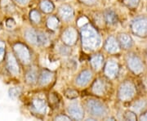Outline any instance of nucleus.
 <instances>
[{"label":"nucleus","mask_w":147,"mask_h":121,"mask_svg":"<svg viewBox=\"0 0 147 121\" xmlns=\"http://www.w3.org/2000/svg\"><path fill=\"white\" fill-rule=\"evenodd\" d=\"M0 7L7 13H11L15 11V5L11 0H0Z\"/></svg>","instance_id":"20"},{"label":"nucleus","mask_w":147,"mask_h":121,"mask_svg":"<svg viewBox=\"0 0 147 121\" xmlns=\"http://www.w3.org/2000/svg\"><path fill=\"white\" fill-rule=\"evenodd\" d=\"M59 50H60V53L63 56H68L69 54V52H70L69 49H68L67 47H63V46H60Z\"/></svg>","instance_id":"35"},{"label":"nucleus","mask_w":147,"mask_h":121,"mask_svg":"<svg viewBox=\"0 0 147 121\" xmlns=\"http://www.w3.org/2000/svg\"><path fill=\"white\" fill-rule=\"evenodd\" d=\"M139 2L140 0H123V3L130 8L137 7L139 4Z\"/></svg>","instance_id":"28"},{"label":"nucleus","mask_w":147,"mask_h":121,"mask_svg":"<svg viewBox=\"0 0 147 121\" xmlns=\"http://www.w3.org/2000/svg\"><path fill=\"white\" fill-rule=\"evenodd\" d=\"M25 38L27 41L34 45H38V31L33 29H28L25 32Z\"/></svg>","instance_id":"18"},{"label":"nucleus","mask_w":147,"mask_h":121,"mask_svg":"<svg viewBox=\"0 0 147 121\" xmlns=\"http://www.w3.org/2000/svg\"><path fill=\"white\" fill-rule=\"evenodd\" d=\"M119 64L115 60H109L105 66V74L110 79H114L119 72Z\"/></svg>","instance_id":"10"},{"label":"nucleus","mask_w":147,"mask_h":121,"mask_svg":"<svg viewBox=\"0 0 147 121\" xmlns=\"http://www.w3.org/2000/svg\"><path fill=\"white\" fill-rule=\"evenodd\" d=\"M53 76H54V74L53 72H51L49 70H42L39 75V78H38V83L42 86L47 85L52 82Z\"/></svg>","instance_id":"17"},{"label":"nucleus","mask_w":147,"mask_h":121,"mask_svg":"<svg viewBox=\"0 0 147 121\" xmlns=\"http://www.w3.org/2000/svg\"><path fill=\"white\" fill-rule=\"evenodd\" d=\"M59 19L57 16H52L47 20V26L51 30H56L59 26Z\"/></svg>","instance_id":"23"},{"label":"nucleus","mask_w":147,"mask_h":121,"mask_svg":"<svg viewBox=\"0 0 147 121\" xmlns=\"http://www.w3.org/2000/svg\"><path fill=\"white\" fill-rule=\"evenodd\" d=\"M13 49H14V52L16 54L18 59L21 61L22 63L25 64V65L30 63V53L28 47L26 45L18 43H16L13 46Z\"/></svg>","instance_id":"6"},{"label":"nucleus","mask_w":147,"mask_h":121,"mask_svg":"<svg viewBox=\"0 0 147 121\" xmlns=\"http://www.w3.org/2000/svg\"><path fill=\"white\" fill-rule=\"evenodd\" d=\"M78 39V34L75 29L73 27H69L65 29L61 34V40L62 42L67 46L74 45Z\"/></svg>","instance_id":"8"},{"label":"nucleus","mask_w":147,"mask_h":121,"mask_svg":"<svg viewBox=\"0 0 147 121\" xmlns=\"http://www.w3.org/2000/svg\"><path fill=\"white\" fill-rule=\"evenodd\" d=\"M58 14L65 21H71L74 15L73 7L68 4H62L58 8Z\"/></svg>","instance_id":"9"},{"label":"nucleus","mask_w":147,"mask_h":121,"mask_svg":"<svg viewBox=\"0 0 147 121\" xmlns=\"http://www.w3.org/2000/svg\"><path fill=\"white\" fill-rule=\"evenodd\" d=\"M86 107L88 112L89 113V115L92 117H103L106 115L107 113V109L105 107V105L98 100L96 99H90L88 100L86 103Z\"/></svg>","instance_id":"3"},{"label":"nucleus","mask_w":147,"mask_h":121,"mask_svg":"<svg viewBox=\"0 0 147 121\" xmlns=\"http://www.w3.org/2000/svg\"><path fill=\"white\" fill-rule=\"evenodd\" d=\"M8 93H9L10 97H11V98H16L21 93V90H20V89L16 88V87H13V88H11L10 89H9Z\"/></svg>","instance_id":"29"},{"label":"nucleus","mask_w":147,"mask_h":121,"mask_svg":"<svg viewBox=\"0 0 147 121\" xmlns=\"http://www.w3.org/2000/svg\"><path fill=\"white\" fill-rule=\"evenodd\" d=\"M6 26L7 27L8 29H13L14 27L16 26V22L13 19L9 18L6 21Z\"/></svg>","instance_id":"33"},{"label":"nucleus","mask_w":147,"mask_h":121,"mask_svg":"<svg viewBox=\"0 0 147 121\" xmlns=\"http://www.w3.org/2000/svg\"><path fill=\"white\" fill-rule=\"evenodd\" d=\"M132 33L138 37L147 36V17L140 16L133 20L131 24Z\"/></svg>","instance_id":"4"},{"label":"nucleus","mask_w":147,"mask_h":121,"mask_svg":"<svg viewBox=\"0 0 147 121\" xmlns=\"http://www.w3.org/2000/svg\"><path fill=\"white\" fill-rule=\"evenodd\" d=\"M118 42L119 43L121 47L124 49H128L132 46L133 41L131 39V38L125 33H121L118 36Z\"/></svg>","instance_id":"16"},{"label":"nucleus","mask_w":147,"mask_h":121,"mask_svg":"<svg viewBox=\"0 0 147 121\" xmlns=\"http://www.w3.org/2000/svg\"><path fill=\"white\" fill-rule=\"evenodd\" d=\"M39 7L44 13H51L54 10V4L50 0H42Z\"/></svg>","instance_id":"22"},{"label":"nucleus","mask_w":147,"mask_h":121,"mask_svg":"<svg viewBox=\"0 0 147 121\" xmlns=\"http://www.w3.org/2000/svg\"><path fill=\"white\" fill-rule=\"evenodd\" d=\"M16 1L18 3L21 4V5H26V4H27L30 2V0H16Z\"/></svg>","instance_id":"38"},{"label":"nucleus","mask_w":147,"mask_h":121,"mask_svg":"<svg viewBox=\"0 0 147 121\" xmlns=\"http://www.w3.org/2000/svg\"><path fill=\"white\" fill-rule=\"evenodd\" d=\"M26 82L28 84H35L37 79H38V74H37L36 71H35L34 70H30L26 73Z\"/></svg>","instance_id":"25"},{"label":"nucleus","mask_w":147,"mask_h":121,"mask_svg":"<svg viewBox=\"0 0 147 121\" xmlns=\"http://www.w3.org/2000/svg\"><path fill=\"white\" fill-rule=\"evenodd\" d=\"M7 67L10 74L16 76L20 72L19 65L17 63L15 56L12 53H8L7 57Z\"/></svg>","instance_id":"11"},{"label":"nucleus","mask_w":147,"mask_h":121,"mask_svg":"<svg viewBox=\"0 0 147 121\" xmlns=\"http://www.w3.org/2000/svg\"><path fill=\"white\" fill-rule=\"evenodd\" d=\"M80 33L82 46L85 51L92 52L100 47L101 44L100 34L92 25H84L82 26Z\"/></svg>","instance_id":"1"},{"label":"nucleus","mask_w":147,"mask_h":121,"mask_svg":"<svg viewBox=\"0 0 147 121\" xmlns=\"http://www.w3.org/2000/svg\"><path fill=\"white\" fill-rule=\"evenodd\" d=\"M127 65L129 70L134 74H140L144 70V64L142 59L136 54H128L127 57Z\"/></svg>","instance_id":"5"},{"label":"nucleus","mask_w":147,"mask_h":121,"mask_svg":"<svg viewBox=\"0 0 147 121\" xmlns=\"http://www.w3.org/2000/svg\"><path fill=\"white\" fill-rule=\"evenodd\" d=\"M106 89H107V86H106L105 80L102 79H97L95 80L92 86V92L95 95L102 96L105 93Z\"/></svg>","instance_id":"13"},{"label":"nucleus","mask_w":147,"mask_h":121,"mask_svg":"<svg viewBox=\"0 0 147 121\" xmlns=\"http://www.w3.org/2000/svg\"><path fill=\"white\" fill-rule=\"evenodd\" d=\"M92 77V73L88 70H84L77 76L75 79V84L79 87H84L89 83Z\"/></svg>","instance_id":"14"},{"label":"nucleus","mask_w":147,"mask_h":121,"mask_svg":"<svg viewBox=\"0 0 147 121\" xmlns=\"http://www.w3.org/2000/svg\"><path fill=\"white\" fill-rule=\"evenodd\" d=\"M65 96L69 99H74V98H76L79 96V93H78V92H76L74 90L69 89L65 92Z\"/></svg>","instance_id":"30"},{"label":"nucleus","mask_w":147,"mask_h":121,"mask_svg":"<svg viewBox=\"0 0 147 121\" xmlns=\"http://www.w3.org/2000/svg\"><path fill=\"white\" fill-rule=\"evenodd\" d=\"M5 47L6 45L3 41L0 40V62L3 60L4 54H5Z\"/></svg>","instance_id":"31"},{"label":"nucleus","mask_w":147,"mask_h":121,"mask_svg":"<svg viewBox=\"0 0 147 121\" xmlns=\"http://www.w3.org/2000/svg\"><path fill=\"white\" fill-rule=\"evenodd\" d=\"M105 21L109 25H115L117 23V15L115 12L112 10H107L105 12Z\"/></svg>","instance_id":"21"},{"label":"nucleus","mask_w":147,"mask_h":121,"mask_svg":"<svg viewBox=\"0 0 147 121\" xmlns=\"http://www.w3.org/2000/svg\"><path fill=\"white\" fill-rule=\"evenodd\" d=\"M80 3H84L85 5L87 6H92L95 5L96 3H97V1L98 0H79Z\"/></svg>","instance_id":"34"},{"label":"nucleus","mask_w":147,"mask_h":121,"mask_svg":"<svg viewBox=\"0 0 147 121\" xmlns=\"http://www.w3.org/2000/svg\"><path fill=\"white\" fill-rule=\"evenodd\" d=\"M140 120H147V111L146 112H145L142 116H141Z\"/></svg>","instance_id":"39"},{"label":"nucleus","mask_w":147,"mask_h":121,"mask_svg":"<svg viewBox=\"0 0 147 121\" xmlns=\"http://www.w3.org/2000/svg\"><path fill=\"white\" fill-rule=\"evenodd\" d=\"M55 120H70V118L64 115H60L55 118Z\"/></svg>","instance_id":"37"},{"label":"nucleus","mask_w":147,"mask_h":121,"mask_svg":"<svg viewBox=\"0 0 147 121\" xmlns=\"http://www.w3.org/2000/svg\"><path fill=\"white\" fill-rule=\"evenodd\" d=\"M88 23V19L86 17H81L78 21V26L80 27L84 26V25H86Z\"/></svg>","instance_id":"36"},{"label":"nucleus","mask_w":147,"mask_h":121,"mask_svg":"<svg viewBox=\"0 0 147 121\" xmlns=\"http://www.w3.org/2000/svg\"><path fill=\"white\" fill-rule=\"evenodd\" d=\"M91 66L92 67L96 70H99L102 65H103V62H104V57L101 54H96V55H94L92 59H91Z\"/></svg>","instance_id":"19"},{"label":"nucleus","mask_w":147,"mask_h":121,"mask_svg":"<svg viewBox=\"0 0 147 121\" xmlns=\"http://www.w3.org/2000/svg\"><path fill=\"white\" fill-rule=\"evenodd\" d=\"M69 115L75 120H82L84 117V111L79 102L74 101L70 103L67 108Z\"/></svg>","instance_id":"7"},{"label":"nucleus","mask_w":147,"mask_h":121,"mask_svg":"<svg viewBox=\"0 0 147 121\" xmlns=\"http://www.w3.org/2000/svg\"><path fill=\"white\" fill-rule=\"evenodd\" d=\"M104 47H105V51L109 53H118L120 49L119 43L114 36H110L107 38V39L105 40Z\"/></svg>","instance_id":"12"},{"label":"nucleus","mask_w":147,"mask_h":121,"mask_svg":"<svg viewBox=\"0 0 147 121\" xmlns=\"http://www.w3.org/2000/svg\"><path fill=\"white\" fill-rule=\"evenodd\" d=\"M146 106V102L144 100H138L135 101L131 106V111L135 113H140Z\"/></svg>","instance_id":"24"},{"label":"nucleus","mask_w":147,"mask_h":121,"mask_svg":"<svg viewBox=\"0 0 147 121\" xmlns=\"http://www.w3.org/2000/svg\"><path fill=\"white\" fill-rule=\"evenodd\" d=\"M49 44V39L47 35L42 31H38V45L47 46Z\"/></svg>","instance_id":"26"},{"label":"nucleus","mask_w":147,"mask_h":121,"mask_svg":"<svg viewBox=\"0 0 147 121\" xmlns=\"http://www.w3.org/2000/svg\"><path fill=\"white\" fill-rule=\"evenodd\" d=\"M30 20L34 23H36V24L39 23L41 21V15L37 10L31 11L30 14Z\"/></svg>","instance_id":"27"},{"label":"nucleus","mask_w":147,"mask_h":121,"mask_svg":"<svg viewBox=\"0 0 147 121\" xmlns=\"http://www.w3.org/2000/svg\"><path fill=\"white\" fill-rule=\"evenodd\" d=\"M32 107L36 113L44 114L47 109L46 101L41 98H35L32 101Z\"/></svg>","instance_id":"15"},{"label":"nucleus","mask_w":147,"mask_h":121,"mask_svg":"<svg viewBox=\"0 0 147 121\" xmlns=\"http://www.w3.org/2000/svg\"><path fill=\"white\" fill-rule=\"evenodd\" d=\"M137 90L135 85L131 81L127 80L121 84L118 91L119 99L122 101H131L136 95Z\"/></svg>","instance_id":"2"},{"label":"nucleus","mask_w":147,"mask_h":121,"mask_svg":"<svg viewBox=\"0 0 147 121\" xmlns=\"http://www.w3.org/2000/svg\"><path fill=\"white\" fill-rule=\"evenodd\" d=\"M125 119L127 120H137V116H136L135 112L127 111L125 114Z\"/></svg>","instance_id":"32"}]
</instances>
